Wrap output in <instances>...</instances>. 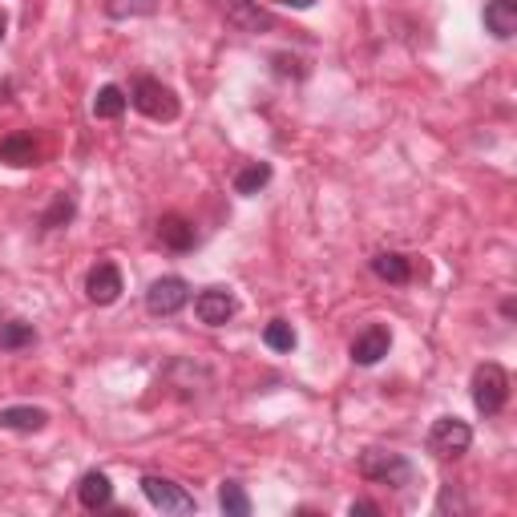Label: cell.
<instances>
[{"mask_svg": "<svg viewBox=\"0 0 517 517\" xmlns=\"http://www.w3.org/2000/svg\"><path fill=\"white\" fill-rule=\"evenodd\" d=\"M186 303H190V283L182 275H162V279H154L146 287V312L158 316V320L178 316Z\"/></svg>", "mask_w": 517, "mask_h": 517, "instance_id": "5b68a950", "label": "cell"}, {"mask_svg": "<svg viewBox=\"0 0 517 517\" xmlns=\"http://www.w3.org/2000/svg\"><path fill=\"white\" fill-rule=\"evenodd\" d=\"M372 275L376 279H384V283H408L412 279V263L400 255V251H380V255H372Z\"/></svg>", "mask_w": 517, "mask_h": 517, "instance_id": "2e32d148", "label": "cell"}, {"mask_svg": "<svg viewBox=\"0 0 517 517\" xmlns=\"http://www.w3.org/2000/svg\"><path fill=\"white\" fill-rule=\"evenodd\" d=\"M130 106H134L142 118H150V122H174V118L182 114L178 93H174L170 85H162L158 77H138V81H134Z\"/></svg>", "mask_w": 517, "mask_h": 517, "instance_id": "6da1fadb", "label": "cell"}, {"mask_svg": "<svg viewBox=\"0 0 517 517\" xmlns=\"http://www.w3.org/2000/svg\"><path fill=\"white\" fill-rule=\"evenodd\" d=\"M77 501L85 505V509H106L110 501H114V481H110V473H101V469H89L81 481H77Z\"/></svg>", "mask_w": 517, "mask_h": 517, "instance_id": "4fadbf2b", "label": "cell"}, {"mask_svg": "<svg viewBox=\"0 0 517 517\" xmlns=\"http://www.w3.org/2000/svg\"><path fill=\"white\" fill-rule=\"evenodd\" d=\"M49 425V412L37 408V404H9V408H0V429L5 433H41Z\"/></svg>", "mask_w": 517, "mask_h": 517, "instance_id": "8fae6325", "label": "cell"}, {"mask_svg": "<svg viewBox=\"0 0 517 517\" xmlns=\"http://www.w3.org/2000/svg\"><path fill=\"white\" fill-rule=\"evenodd\" d=\"M267 182H271V162H247V166L235 174V194L255 198V194H259Z\"/></svg>", "mask_w": 517, "mask_h": 517, "instance_id": "ffe728a7", "label": "cell"}, {"mask_svg": "<svg viewBox=\"0 0 517 517\" xmlns=\"http://www.w3.org/2000/svg\"><path fill=\"white\" fill-rule=\"evenodd\" d=\"M501 316H505V320H513V316H517V303H513V299H505V303H501Z\"/></svg>", "mask_w": 517, "mask_h": 517, "instance_id": "484cf974", "label": "cell"}, {"mask_svg": "<svg viewBox=\"0 0 517 517\" xmlns=\"http://www.w3.org/2000/svg\"><path fill=\"white\" fill-rule=\"evenodd\" d=\"M348 513H352V517H380V505H376V501H352Z\"/></svg>", "mask_w": 517, "mask_h": 517, "instance_id": "cb8c5ba5", "label": "cell"}, {"mask_svg": "<svg viewBox=\"0 0 517 517\" xmlns=\"http://www.w3.org/2000/svg\"><path fill=\"white\" fill-rule=\"evenodd\" d=\"M352 364H360V368H372V364H380L388 352H392V332L384 328V324H368L356 340H352Z\"/></svg>", "mask_w": 517, "mask_h": 517, "instance_id": "9c48e42d", "label": "cell"}, {"mask_svg": "<svg viewBox=\"0 0 517 517\" xmlns=\"http://www.w3.org/2000/svg\"><path fill=\"white\" fill-rule=\"evenodd\" d=\"M110 21H130V17H150L158 9V0H101Z\"/></svg>", "mask_w": 517, "mask_h": 517, "instance_id": "7402d4cb", "label": "cell"}, {"mask_svg": "<svg viewBox=\"0 0 517 517\" xmlns=\"http://www.w3.org/2000/svg\"><path fill=\"white\" fill-rule=\"evenodd\" d=\"M223 13L239 33H267L275 21L267 9H259V0H223Z\"/></svg>", "mask_w": 517, "mask_h": 517, "instance_id": "30bf717a", "label": "cell"}, {"mask_svg": "<svg viewBox=\"0 0 517 517\" xmlns=\"http://www.w3.org/2000/svg\"><path fill=\"white\" fill-rule=\"evenodd\" d=\"M0 162L5 166H37L41 162V146L29 130H17L9 138H0Z\"/></svg>", "mask_w": 517, "mask_h": 517, "instance_id": "7c38bea8", "label": "cell"}, {"mask_svg": "<svg viewBox=\"0 0 517 517\" xmlns=\"http://www.w3.org/2000/svg\"><path fill=\"white\" fill-rule=\"evenodd\" d=\"M142 493H146V501H150L154 509H162V513H194V509H198V501H194L178 481L158 477V473H146V477H142Z\"/></svg>", "mask_w": 517, "mask_h": 517, "instance_id": "8992f818", "label": "cell"}, {"mask_svg": "<svg viewBox=\"0 0 517 517\" xmlns=\"http://www.w3.org/2000/svg\"><path fill=\"white\" fill-rule=\"evenodd\" d=\"M126 106H130V97L122 93V85H101V89L93 93V118H101V122L122 118Z\"/></svg>", "mask_w": 517, "mask_h": 517, "instance_id": "e0dca14e", "label": "cell"}, {"mask_svg": "<svg viewBox=\"0 0 517 517\" xmlns=\"http://www.w3.org/2000/svg\"><path fill=\"white\" fill-rule=\"evenodd\" d=\"M279 5H287V9H312L316 0H279Z\"/></svg>", "mask_w": 517, "mask_h": 517, "instance_id": "d4e9b609", "label": "cell"}, {"mask_svg": "<svg viewBox=\"0 0 517 517\" xmlns=\"http://www.w3.org/2000/svg\"><path fill=\"white\" fill-rule=\"evenodd\" d=\"M122 291H126V283H122V267H118V263L101 259V263L89 267V275H85V295H89V303L110 307V303L122 299Z\"/></svg>", "mask_w": 517, "mask_h": 517, "instance_id": "ba28073f", "label": "cell"}, {"mask_svg": "<svg viewBox=\"0 0 517 517\" xmlns=\"http://www.w3.org/2000/svg\"><path fill=\"white\" fill-rule=\"evenodd\" d=\"M263 344H267L271 352H295L299 336H295V328H291L287 320H271V324L263 328Z\"/></svg>", "mask_w": 517, "mask_h": 517, "instance_id": "603a6c76", "label": "cell"}, {"mask_svg": "<svg viewBox=\"0 0 517 517\" xmlns=\"http://www.w3.org/2000/svg\"><path fill=\"white\" fill-rule=\"evenodd\" d=\"M158 239H162V247H170V251H194L198 227H194L186 215H162V219H158Z\"/></svg>", "mask_w": 517, "mask_h": 517, "instance_id": "5bb4252c", "label": "cell"}, {"mask_svg": "<svg viewBox=\"0 0 517 517\" xmlns=\"http://www.w3.org/2000/svg\"><path fill=\"white\" fill-rule=\"evenodd\" d=\"M429 453L437 457V461H457V457H465L469 453V445H473V429L461 421V417H437L433 421V429H429Z\"/></svg>", "mask_w": 517, "mask_h": 517, "instance_id": "277c9868", "label": "cell"}, {"mask_svg": "<svg viewBox=\"0 0 517 517\" xmlns=\"http://www.w3.org/2000/svg\"><path fill=\"white\" fill-rule=\"evenodd\" d=\"M481 21H485V33H489V37L509 41V37L517 33V0H489L485 13H481Z\"/></svg>", "mask_w": 517, "mask_h": 517, "instance_id": "9a60e30c", "label": "cell"}, {"mask_svg": "<svg viewBox=\"0 0 517 517\" xmlns=\"http://www.w3.org/2000/svg\"><path fill=\"white\" fill-rule=\"evenodd\" d=\"M5 33H9V17H5V9H0V41H5Z\"/></svg>", "mask_w": 517, "mask_h": 517, "instance_id": "4316f807", "label": "cell"}, {"mask_svg": "<svg viewBox=\"0 0 517 517\" xmlns=\"http://www.w3.org/2000/svg\"><path fill=\"white\" fill-rule=\"evenodd\" d=\"M73 215H77V198L69 190H57L53 202H49V211L41 215V231H61V227L73 223Z\"/></svg>", "mask_w": 517, "mask_h": 517, "instance_id": "d6986e66", "label": "cell"}, {"mask_svg": "<svg viewBox=\"0 0 517 517\" xmlns=\"http://www.w3.org/2000/svg\"><path fill=\"white\" fill-rule=\"evenodd\" d=\"M219 509L227 513V517H251V497H247V489L239 485V481H223L219 485Z\"/></svg>", "mask_w": 517, "mask_h": 517, "instance_id": "44dd1931", "label": "cell"}, {"mask_svg": "<svg viewBox=\"0 0 517 517\" xmlns=\"http://www.w3.org/2000/svg\"><path fill=\"white\" fill-rule=\"evenodd\" d=\"M360 477L364 481H372V485H408L412 481V461L404 457V453H392V449H368V453H360Z\"/></svg>", "mask_w": 517, "mask_h": 517, "instance_id": "3957f363", "label": "cell"}, {"mask_svg": "<svg viewBox=\"0 0 517 517\" xmlns=\"http://www.w3.org/2000/svg\"><path fill=\"white\" fill-rule=\"evenodd\" d=\"M235 312H239V299H235L231 287H206V291H198V299H194V316H198L206 328L231 324Z\"/></svg>", "mask_w": 517, "mask_h": 517, "instance_id": "52a82bcc", "label": "cell"}, {"mask_svg": "<svg viewBox=\"0 0 517 517\" xmlns=\"http://www.w3.org/2000/svg\"><path fill=\"white\" fill-rule=\"evenodd\" d=\"M37 344V328L29 320H0V352H21Z\"/></svg>", "mask_w": 517, "mask_h": 517, "instance_id": "ac0fdd59", "label": "cell"}, {"mask_svg": "<svg viewBox=\"0 0 517 517\" xmlns=\"http://www.w3.org/2000/svg\"><path fill=\"white\" fill-rule=\"evenodd\" d=\"M469 396H473V408L481 417H497L509 400V372L501 364H477L473 368V380H469Z\"/></svg>", "mask_w": 517, "mask_h": 517, "instance_id": "7a4b0ae2", "label": "cell"}]
</instances>
